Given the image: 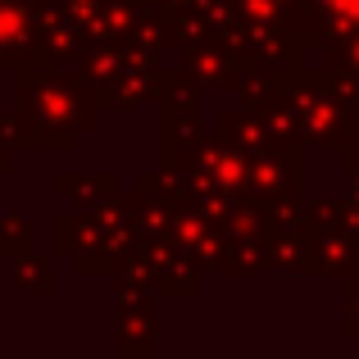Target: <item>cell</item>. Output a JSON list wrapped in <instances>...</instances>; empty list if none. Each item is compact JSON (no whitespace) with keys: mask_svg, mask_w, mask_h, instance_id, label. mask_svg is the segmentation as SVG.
Wrapping results in <instances>:
<instances>
[{"mask_svg":"<svg viewBox=\"0 0 359 359\" xmlns=\"http://www.w3.org/2000/svg\"><path fill=\"white\" fill-rule=\"evenodd\" d=\"M355 205H359V177H355Z\"/></svg>","mask_w":359,"mask_h":359,"instance_id":"obj_1","label":"cell"}]
</instances>
